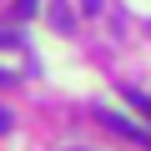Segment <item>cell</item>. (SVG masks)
I'll use <instances>...</instances> for the list:
<instances>
[{"label":"cell","instance_id":"2","mask_svg":"<svg viewBox=\"0 0 151 151\" xmlns=\"http://www.w3.org/2000/svg\"><path fill=\"white\" fill-rule=\"evenodd\" d=\"M50 25H55V30H70V15H65V5H60V0L50 5Z\"/></svg>","mask_w":151,"mask_h":151},{"label":"cell","instance_id":"4","mask_svg":"<svg viewBox=\"0 0 151 151\" xmlns=\"http://www.w3.org/2000/svg\"><path fill=\"white\" fill-rule=\"evenodd\" d=\"M0 131H10V111L5 106H0Z\"/></svg>","mask_w":151,"mask_h":151},{"label":"cell","instance_id":"6","mask_svg":"<svg viewBox=\"0 0 151 151\" xmlns=\"http://www.w3.org/2000/svg\"><path fill=\"white\" fill-rule=\"evenodd\" d=\"M0 86H10V70H0Z\"/></svg>","mask_w":151,"mask_h":151},{"label":"cell","instance_id":"3","mask_svg":"<svg viewBox=\"0 0 151 151\" xmlns=\"http://www.w3.org/2000/svg\"><path fill=\"white\" fill-rule=\"evenodd\" d=\"M35 10H40V0H15V15H20V20H25V15H35Z\"/></svg>","mask_w":151,"mask_h":151},{"label":"cell","instance_id":"1","mask_svg":"<svg viewBox=\"0 0 151 151\" xmlns=\"http://www.w3.org/2000/svg\"><path fill=\"white\" fill-rule=\"evenodd\" d=\"M96 121H101L106 131H116V136H126V141H141V146H151V131H146V126H136V121H121L116 111H96Z\"/></svg>","mask_w":151,"mask_h":151},{"label":"cell","instance_id":"5","mask_svg":"<svg viewBox=\"0 0 151 151\" xmlns=\"http://www.w3.org/2000/svg\"><path fill=\"white\" fill-rule=\"evenodd\" d=\"M0 45H15V30H0Z\"/></svg>","mask_w":151,"mask_h":151}]
</instances>
